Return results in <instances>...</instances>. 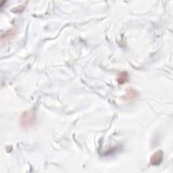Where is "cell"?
I'll use <instances>...</instances> for the list:
<instances>
[{
    "label": "cell",
    "instance_id": "1",
    "mask_svg": "<svg viewBox=\"0 0 173 173\" xmlns=\"http://www.w3.org/2000/svg\"><path fill=\"white\" fill-rule=\"evenodd\" d=\"M35 120V117L34 114L30 110L26 111L23 114L22 116H21V125L24 128H28L33 125Z\"/></svg>",
    "mask_w": 173,
    "mask_h": 173
},
{
    "label": "cell",
    "instance_id": "6",
    "mask_svg": "<svg viewBox=\"0 0 173 173\" xmlns=\"http://www.w3.org/2000/svg\"><path fill=\"white\" fill-rule=\"evenodd\" d=\"M24 9V7H22V6H20L17 8H14V9H13V12H23Z\"/></svg>",
    "mask_w": 173,
    "mask_h": 173
},
{
    "label": "cell",
    "instance_id": "5",
    "mask_svg": "<svg viewBox=\"0 0 173 173\" xmlns=\"http://www.w3.org/2000/svg\"><path fill=\"white\" fill-rule=\"evenodd\" d=\"M14 31H10L9 32L6 33V34H5V38L6 39H10V38H12L14 35Z\"/></svg>",
    "mask_w": 173,
    "mask_h": 173
},
{
    "label": "cell",
    "instance_id": "3",
    "mask_svg": "<svg viewBox=\"0 0 173 173\" xmlns=\"http://www.w3.org/2000/svg\"><path fill=\"white\" fill-rule=\"evenodd\" d=\"M139 96V94L137 91H135V89L132 88L128 89L127 90H126V94L125 95V96L124 97L125 100L126 102H132V101H134L135 99H136Z\"/></svg>",
    "mask_w": 173,
    "mask_h": 173
},
{
    "label": "cell",
    "instance_id": "2",
    "mask_svg": "<svg viewBox=\"0 0 173 173\" xmlns=\"http://www.w3.org/2000/svg\"><path fill=\"white\" fill-rule=\"evenodd\" d=\"M163 160V152L162 150L156 151L154 154L151 155L150 158V163L151 165L157 166L161 164Z\"/></svg>",
    "mask_w": 173,
    "mask_h": 173
},
{
    "label": "cell",
    "instance_id": "4",
    "mask_svg": "<svg viewBox=\"0 0 173 173\" xmlns=\"http://www.w3.org/2000/svg\"><path fill=\"white\" fill-rule=\"evenodd\" d=\"M128 77H129V75H128L127 73H126V72H123V73H120V74L119 76V77H118V79H117V81L119 84H120V85H122V84H124V83L127 82Z\"/></svg>",
    "mask_w": 173,
    "mask_h": 173
}]
</instances>
